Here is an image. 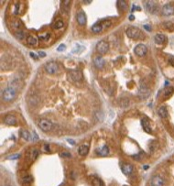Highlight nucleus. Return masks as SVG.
<instances>
[{
  "label": "nucleus",
  "instance_id": "f257e3e1",
  "mask_svg": "<svg viewBox=\"0 0 174 186\" xmlns=\"http://www.w3.org/2000/svg\"><path fill=\"white\" fill-rule=\"evenodd\" d=\"M16 90L15 87H12V86L6 88L5 90H4L3 94H2L3 100L6 101V102L13 101L16 98Z\"/></svg>",
  "mask_w": 174,
  "mask_h": 186
},
{
  "label": "nucleus",
  "instance_id": "f03ea898",
  "mask_svg": "<svg viewBox=\"0 0 174 186\" xmlns=\"http://www.w3.org/2000/svg\"><path fill=\"white\" fill-rule=\"evenodd\" d=\"M38 126L42 131L49 132V130H51L53 124L51 123V121L48 120V119H40L38 123Z\"/></svg>",
  "mask_w": 174,
  "mask_h": 186
},
{
  "label": "nucleus",
  "instance_id": "7ed1b4c3",
  "mask_svg": "<svg viewBox=\"0 0 174 186\" xmlns=\"http://www.w3.org/2000/svg\"><path fill=\"white\" fill-rule=\"evenodd\" d=\"M45 71H46L49 74H54L58 72V69H59V65L56 63V61H49L44 66Z\"/></svg>",
  "mask_w": 174,
  "mask_h": 186
},
{
  "label": "nucleus",
  "instance_id": "20e7f679",
  "mask_svg": "<svg viewBox=\"0 0 174 186\" xmlns=\"http://www.w3.org/2000/svg\"><path fill=\"white\" fill-rule=\"evenodd\" d=\"M127 35L131 39H138L141 36V32L136 27H129L127 28Z\"/></svg>",
  "mask_w": 174,
  "mask_h": 186
},
{
  "label": "nucleus",
  "instance_id": "39448f33",
  "mask_svg": "<svg viewBox=\"0 0 174 186\" xmlns=\"http://www.w3.org/2000/svg\"><path fill=\"white\" fill-rule=\"evenodd\" d=\"M109 49V45L107 43V41L105 40H100L99 42L96 44V51L99 52L100 54H105L107 52Z\"/></svg>",
  "mask_w": 174,
  "mask_h": 186
},
{
  "label": "nucleus",
  "instance_id": "423d86ee",
  "mask_svg": "<svg viewBox=\"0 0 174 186\" xmlns=\"http://www.w3.org/2000/svg\"><path fill=\"white\" fill-rule=\"evenodd\" d=\"M150 186H164L165 181L161 176L156 175V176H153L151 178V180L150 181Z\"/></svg>",
  "mask_w": 174,
  "mask_h": 186
},
{
  "label": "nucleus",
  "instance_id": "0eeeda50",
  "mask_svg": "<svg viewBox=\"0 0 174 186\" xmlns=\"http://www.w3.org/2000/svg\"><path fill=\"white\" fill-rule=\"evenodd\" d=\"M134 51L138 56L143 57V56L146 55V53L148 51V48H147L146 45H144V44H138V45H136Z\"/></svg>",
  "mask_w": 174,
  "mask_h": 186
},
{
  "label": "nucleus",
  "instance_id": "6e6552de",
  "mask_svg": "<svg viewBox=\"0 0 174 186\" xmlns=\"http://www.w3.org/2000/svg\"><path fill=\"white\" fill-rule=\"evenodd\" d=\"M161 13L163 16H171L174 14V6H172L171 4H167L162 7V10H161Z\"/></svg>",
  "mask_w": 174,
  "mask_h": 186
},
{
  "label": "nucleus",
  "instance_id": "1a4fd4ad",
  "mask_svg": "<svg viewBox=\"0 0 174 186\" xmlns=\"http://www.w3.org/2000/svg\"><path fill=\"white\" fill-rule=\"evenodd\" d=\"M70 76L73 82H79L82 79V73L79 70H72L70 72Z\"/></svg>",
  "mask_w": 174,
  "mask_h": 186
},
{
  "label": "nucleus",
  "instance_id": "9d476101",
  "mask_svg": "<svg viewBox=\"0 0 174 186\" xmlns=\"http://www.w3.org/2000/svg\"><path fill=\"white\" fill-rule=\"evenodd\" d=\"M145 7H147V9L150 12V13L155 14L157 10H158V6L154 1H147L145 2Z\"/></svg>",
  "mask_w": 174,
  "mask_h": 186
},
{
  "label": "nucleus",
  "instance_id": "9b49d317",
  "mask_svg": "<svg viewBox=\"0 0 174 186\" xmlns=\"http://www.w3.org/2000/svg\"><path fill=\"white\" fill-rule=\"evenodd\" d=\"M76 19H77V22L81 26H84V25L86 24V15L84 12L80 11L79 13L76 15Z\"/></svg>",
  "mask_w": 174,
  "mask_h": 186
},
{
  "label": "nucleus",
  "instance_id": "f8f14e48",
  "mask_svg": "<svg viewBox=\"0 0 174 186\" xmlns=\"http://www.w3.org/2000/svg\"><path fill=\"white\" fill-rule=\"evenodd\" d=\"M95 152H96V154L99 156H107L109 153V148L106 145H103V147L97 148Z\"/></svg>",
  "mask_w": 174,
  "mask_h": 186
},
{
  "label": "nucleus",
  "instance_id": "ddd939ff",
  "mask_svg": "<svg viewBox=\"0 0 174 186\" xmlns=\"http://www.w3.org/2000/svg\"><path fill=\"white\" fill-rule=\"evenodd\" d=\"M4 122L8 126H15L16 124V118L12 115H7L4 118Z\"/></svg>",
  "mask_w": 174,
  "mask_h": 186
},
{
  "label": "nucleus",
  "instance_id": "4468645a",
  "mask_svg": "<svg viewBox=\"0 0 174 186\" xmlns=\"http://www.w3.org/2000/svg\"><path fill=\"white\" fill-rule=\"evenodd\" d=\"M94 64L96 68L102 69L103 66H105V60H103L101 56H96L94 60Z\"/></svg>",
  "mask_w": 174,
  "mask_h": 186
},
{
  "label": "nucleus",
  "instance_id": "2eb2a0df",
  "mask_svg": "<svg viewBox=\"0 0 174 186\" xmlns=\"http://www.w3.org/2000/svg\"><path fill=\"white\" fill-rule=\"evenodd\" d=\"M122 171H123L124 174L129 175L132 173V171H133V166H132L131 164H128V163L123 164L122 165Z\"/></svg>",
  "mask_w": 174,
  "mask_h": 186
},
{
  "label": "nucleus",
  "instance_id": "dca6fc26",
  "mask_svg": "<svg viewBox=\"0 0 174 186\" xmlns=\"http://www.w3.org/2000/svg\"><path fill=\"white\" fill-rule=\"evenodd\" d=\"M90 181H91V184H92L93 186H105L103 181L101 179L97 178V177H95V176H91Z\"/></svg>",
  "mask_w": 174,
  "mask_h": 186
},
{
  "label": "nucleus",
  "instance_id": "f3484780",
  "mask_svg": "<svg viewBox=\"0 0 174 186\" xmlns=\"http://www.w3.org/2000/svg\"><path fill=\"white\" fill-rule=\"evenodd\" d=\"M79 154L82 156H86L89 152V146L87 144H82L79 147V150H78Z\"/></svg>",
  "mask_w": 174,
  "mask_h": 186
},
{
  "label": "nucleus",
  "instance_id": "a211bd4d",
  "mask_svg": "<svg viewBox=\"0 0 174 186\" xmlns=\"http://www.w3.org/2000/svg\"><path fill=\"white\" fill-rule=\"evenodd\" d=\"M141 124H142V127L144 130L147 132V133H151V127H150V121L148 120V119L144 118L141 120Z\"/></svg>",
  "mask_w": 174,
  "mask_h": 186
},
{
  "label": "nucleus",
  "instance_id": "6ab92c4d",
  "mask_svg": "<svg viewBox=\"0 0 174 186\" xmlns=\"http://www.w3.org/2000/svg\"><path fill=\"white\" fill-rule=\"evenodd\" d=\"M154 40H155V42L157 44H163L165 41H166V37H165V35L159 33V34H157L155 36Z\"/></svg>",
  "mask_w": 174,
  "mask_h": 186
},
{
  "label": "nucleus",
  "instance_id": "aec40b11",
  "mask_svg": "<svg viewBox=\"0 0 174 186\" xmlns=\"http://www.w3.org/2000/svg\"><path fill=\"white\" fill-rule=\"evenodd\" d=\"M158 113L161 118H167L168 117V110L165 106H160L159 108Z\"/></svg>",
  "mask_w": 174,
  "mask_h": 186
},
{
  "label": "nucleus",
  "instance_id": "412c9836",
  "mask_svg": "<svg viewBox=\"0 0 174 186\" xmlns=\"http://www.w3.org/2000/svg\"><path fill=\"white\" fill-rule=\"evenodd\" d=\"M27 43L28 45H31V46H35V45H37V43H38V39H37V37L30 35L28 37Z\"/></svg>",
  "mask_w": 174,
  "mask_h": 186
},
{
  "label": "nucleus",
  "instance_id": "4be33fe9",
  "mask_svg": "<svg viewBox=\"0 0 174 186\" xmlns=\"http://www.w3.org/2000/svg\"><path fill=\"white\" fill-rule=\"evenodd\" d=\"M103 27L102 23H95L92 27V30L94 33H99L103 30Z\"/></svg>",
  "mask_w": 174,
  "mask_h": 186
},
{
  "label": "nucleus",
  "instance_id": "5701e85b",
  "mask_svg": "<svg viewBox=\"0 0 174 186\" xmlns=\"http://www.w3.org/2000/svg\"><path fill=\"white\" fill-rule=\"evenodd\" d=\"M70 6H71V1L70 0H65V1L61 2V7H63L61 9H63V11L66 12V13L69 11Z\"/></svg>",
  "mask_w": 174,
  "mask_h": 186
},
{
  "label": "nucleus",
  "instance_id": "b1692460",
  "mask_svg": "<svg viewBox=\"0 0 174 186\" xmlns=\"http://www.w3.org/2000/svg\"><path fill=\"white\" fill-rule=\"evenodd\" d=\"M139 94H140V96H142V97H148V96L150 94V91H148V89L146 87V86L144 85V87H143V85L140 87V91H139Z\"/></svg>",
  "mask_w": 174,
  "mask_h": 186
},
{
  "label": "nucleus",
  "instance_id": "393cba45",
  "mask_svg": "<svg viewBox=\"0 0 174 186\" xmlns=\"http://www.w3.org/2000/svg\"><path fill=\"white\" fill-rule=\"evenodd\" d=\"M20 136H21V138L25 140H30V134L28 133V131L25 130V129L20 130Z\"/></svg>",
  "mask_w": 174,
  "mask_h": 186
},
{
  "label": "nucleus",
  "instance_id": "a878e982",
  "mask_svg": "<svg viewBox=\"0 0 174 186\" xmlns=\"http://www.w3.org/2000/svg\"><path fill=\"white\" fill-rule=\"evenodd\" d=\"M63 25H64V23H63V20H57L55 23H53L52 28H54V30H60V28L63 27Z\"/></svg>",
  "mask_w": 174,
  "mask_h": 186
},
{
  "label": "nucleus",
  "instance_id": "bb28decb",
  "mask_svg": "<svg viewBox=\"0 0 174 186\" xmlns=\"http://www.w3.org/2000/svg\"><path fill=\"white\" fill-rule=\"evenodd\" d=\"M30 159H31V160H35L36 159H37V157L39 156V151H38V150H32L31 151H30Z\"/></svg>",
  "mask_w": 174,
  "mask_h": 186
},
{
  "label": "nucleus",
  "instance_id": "cd10ccee",
  "mask_svg": "<svg viewBox=\"0 0 174 186\" xmlns=\"http://www.w3.org/2000/svg\"><path fill=\"white\" fill-rule=\"evenodd\" d=\"M173 93H174V88L173 87H168L166 90H165L164 96H165V97H169Z\"/></svg>",
  "mask_w": 174,
  "mask_h": 186
},
{
  "label": "nucleus",
  "instance_id": "c85d7f7f",
  "mask_svg": "<svg viewBox=\"0 0 174 186\" xmlns=\"http://www.w3.org/2000/svg\"><path fill=\"white\" fill-rule=\"evenodd\" d=\"M15 36H16V39H18V40H22L25 38V34H24V32L21 31V30H18V31H16L15 33Z\"/></svg>",
  "mask_w": 174,
  "mask_h": 186
},
{
  "label": "nucleus",
  "instance_id": "c756f323",
  "mask_svg": "<svg viewBox=\"0 0 174 186\" xmlns=\"http://www.w3.org/2000/svg\"><path fill=\"white\" fill-rule=\"evenodd\" d=\"M32 181H33V178L30 175H27V176L23 177V183H30Z\"/></svg>",
  "mask_w": 174,
  "mask_h": 186
},
{
  "label": "nucleus",
  "instance_id": "7c9ffc66",
  "mask_svg": "<svg viewBox=\"0 0 174 186\" xmlns=\"http://www.w3.org/2000/svg\"><path fill=\"white\" fill-rule=\"evenodd\" d=\"M164 25L169 30H174V24L172 22H165Z\"/></svg>",
  "mask_w": 174,
  "mask_h": 186
},
{
  "label": "nucleus",
  "instance_id": "2f4dec72",
  "mask_svg": "<svg viewBox=\"0 0 174 186\" xmlns=\"http://www.w3.org/2000/svg\"><path fill=\"white\" fill-rule=\"evenodd\" d=\"M12 25H13V28H16V30H19L20 28H22V24L20 21H15Z\"/></svg>",
  "mask_w": 174,
  "mask_h": 186
},
{
  "label": "nucleus",
  "instance_id": "473e14b6",
  "mask_svg": "<svg viewBox=\"0 0 174 186\" xmlns=\"http://www.w3.org/2000/svg\"><path fill=\"white\" fill-rule=\"evenodd\" d=\"M19 157H20V154H14V155L8 156L7 159H8V160H16V159H18Z\"/></svg>",
  "mask_w": 174,
  "mask_h": 186
},
{
  "label": "nucleus",
  "instance_id": "72a5a7b5",
  "mask_svg": "<svg viewBox=\"0 0 174 186\" xmlns=\"http://www.w3.org/2000/svg\"><path fill=\"white\" fill-rule=\"evenodd\" d=\"M118 5H120V7H121L122 8H124V9H127V4H126L125 1H119Z\"/></svg>",
  "mask_w": 174,
  "mask_h": 186
},
{
  "label": "nucleus",
  "instance_id": "f704fd0d",
  "mask_svg": "<svg viewBox=\"0 0 174 186\" xmlns=\"http://www.w3.org/2000/svg\"><path fill=\"white\" fill-rule=\"evenodd\" d=\"M65 49H66L65 45H64V44H61V45H60V46L57 48V51H64Z\"/></svg>",
  "mask_w": 174,
  "mask_h": 186
},
{
  "label": "nucleus",
  "instance_id": "c9c22d12",
  "mask_svg": "<svg viewBox=\"0 0 174 186\" xmlns=\"http://www.w3.org/2000/svg\"><path fill=\"white\" fill-rule=\"evenodd\" d=\"M63 157H71V154L68 153V152H64V153H61Z\"/></svg>",
  "mask_w": 174,
  "mask_h": 186
},
{
  "label": "nucleus",
  "instance_id": "e433bc0d",
  "mask_svg": "<svg viewBox=\"0 0 174 186\" xmlns=\"http://www.w3.org/2000/svg\"><path fill=\"white\" fill-rule=\"evenodd\" d=\"M144 28H146V30H148V31H150V26H148V25H144Z\"/></svg>",
  "mask_w": 174,
  "mask_h": 186
},
{
  "label": "nucleus",
  "instance_id": "4c0bfd02",
  "mask_svg": "<svg viewBox=\"0 0 174 186\" xmlns=\"http://www.w3.org/2000/svg\"><path fill=\"white\" fill-rule=\"evenodd\" d=\"M30 56L32 57V58H34V59H38V56H37L36 54H33V52H30Z\"/></svg>",
  "mask_w": 174,
  "mask_h": 186
},
{
  "label": "nucleus",
  "instance_id": "58836bf2",
  "mask_svg": "<svg viewBox=\"0 0 174 186\" xmlns=\"http://www.w3.org/2000/svg\"><path fill=\"white\" fill-rule=\"evenodd\" d=\"M39 55H40V57H45V55H46V54H45L43 51H40V52H39Z\"/></svg>",
  "mask_w": 174,
  "mask_h": 186
},
{
  "label": "nucleus",
  "instance_id": "ea45409f",
  "mask_svg": "<svg viewBox=\"0 0 174 186\" xmlns=\"http://www.w3.org/2000/svg\"><path fill=\"white\" fill-rule=\"evenodd\" d=\"M129 19H130V20H134V16L131 15V16H129Z\"/></svg>",
  "mask_w": 174,
  "mask_h": 186
},
{
  "label": "nucleus",
  "instance_id": "a19ab883",
  "mask_svg": "<svg viewBox=\"0 0 174 186\" xmlns=\"http://www.w3.org/2000/svg\"><path fill=\"white\" fill-rule=\"evenodd\" d=\"M6 186H10V185H6Z\"/></svg>",
  "mask_w": 174,
  "mask_h": 186
}]
</instances>
